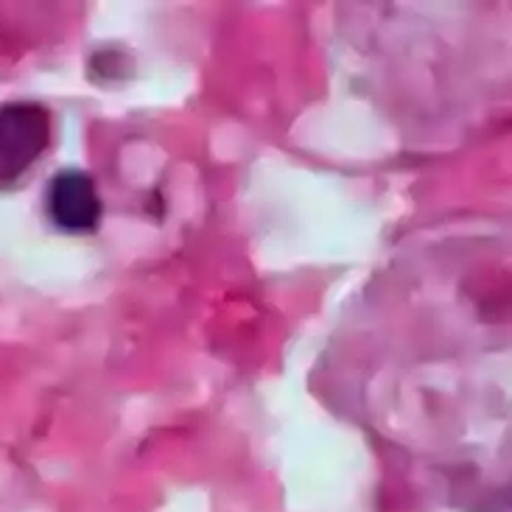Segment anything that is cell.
<instances>
[{"label":"cell","instance_id":"7a4b0ae2","mask_svg":"<svg viewBox=\"0 0 512 512\" xmlns=\"http://www.w3.org/2000/svg\"><path fill=\"white\" fill-rule=\"evenodd\" d=\"M101 196L90 174L68 168L59 171L48 188L51 222L65 233H93L101 222Z\"/></svg>","mask_w":512,"mask_h":512},{"label":"cell","instance_id":"6da1fadb","mask_svg":"<svg viewBox=\"0 0 512 512\" xmlns=\"http://www.w3.org/2000/svg\"><path fill=\"white\" fill-rule=\"evenodd\" d=\"M51 143V112L34 101L0 107V191L20 182Z\"/></svg>","mask_w":512,"mask_h":512}]
</instances>
